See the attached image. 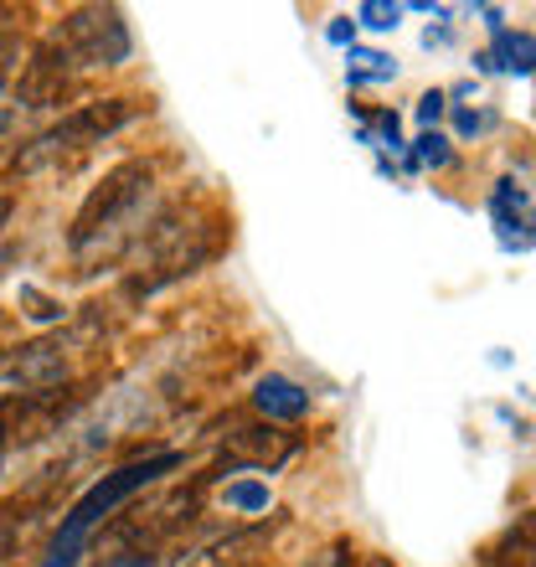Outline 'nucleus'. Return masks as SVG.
Here are the masks:
<instances>
[{"instance_id":"4468645a","label":"nucleus","mask_w":536,"mask_h":567,"mask_svg":"<svg viewBox=\"0 0 536 567\" xmlns=\"http://www.w3.org/2000/svg\"><path fill=\"white\" fill-rule=\"evenodd\" d=\"M413 165H449V140L444 135H423L418 140V155H413Z\"/></svg>"},{"instance_id":"a211bd4d","label":"nucleus","mask_w":536,"mask_h":567,"mask_svg":"<svg viewBox=\"0 0 536 567\" xmlns=\"http://www.w3.org/2000/svg\"><path fill=\"white\" fill-rule=\"evenodd\" d=\"M11 114H6V109H0V155H6V145H11Z\"/></svg>"},{"instance_id":"20e7f679","label":"nucleus","mask_w":536,"mask_h":567,"mask_svg":"<svg viewBox=\"0 0 536 567\" xmlns=\"http://www.w3.org/2000/svg\"><path fill=\"white\" fill-rule=\"evenodd\" d=\"M52 37H58L62 52L78 62V73H83V68H120L134 52L130 27H124V16L114 11V6H78V11L62 16Z\"/></svg>"},{"instance_id":"6e6552de","label":"nucleus","mask_w":536,"mask_h":567,"mask_svg":"<svg viewBox=\"0 0 536 567\" xmlns=\"http://www.w3.org/2000/svg\"><path fill=\"white\" fill-rule=\"evenodd\" d=\"M254 408L264 413V419L295 423V419H305V413H310V392L299 388V382H289V377L268 372L264 382H258V392H254Z\"/></svg>"},{"instance_id":"412c9836","label":"nucleus","mask_w":536,"mask_h":567,"mask_svg":"<svg viewBox=\"0 0 536 567\" xmlns=\"http://www.w3.org/2000/svg\"><path fill=\"white\" fill-rule=\"evenodd\" d=\"M11 212H16V202H11V196H0V227L11 223Z\"/></svg>"},{"instance_id":"6ab92c4d","label":"nucleus","mask_w":536,"mask_h":567,"mask_svg":"<svg viewBox=\"0 0 536 567\" xmlns=\"http://www.w3.org/2000/svg\"><path fill=\"white\" fill-rule=\"evenodd\" d=\"M315 567H357V563H346V553H326V557H320V563H315Z\"/></svg>"},{"instance_id":"f257e3e1","label":"nucleus","mask_w":536,"mask_h":567,"mask_svg":"<svg viewBox=\"0 0 536 567\" xmlns=\"http://www.w3.org/2000/svg\"><path fill=\"white\" fill-rule=\"evenodd\" d=\"M150 186H155V165L150 161H124L114 165L99 186L89 192V202L78 207L73 227H68V243L73 254H109L120 248V238H130L140 212L150 207Z\"/></svg>"},{"instance_id":"2eb2a0df","label":"nucleus","mask_w":536,"mask_h":567,"mask_svg":"<svg viewBox=\"0 0 536 567\" xmlns=\"http://www.w3.org/2000/svg\"><path fill=\"white\" fill-rule=\"evenodd\" d=\"M227 506H233V511H264L268 506V491H264V485H233V491H227Z\"/></svg>"},{"instance_id":"7ed1b4c3","label":"nucleus","mask_w":536,"mask_h":567,"mask_svg":"<svg viewBox=\"0 0 536 567\" xmlns=\"http://www.w3.org/2000/svg\"><path fill=\"white\" fill-rule=\"evenodd\" d=\"M171 470H181V454H150V460L140 464H124V470H114L109 480H99L83 501H78L73 511H68V522H62L58 542H52V567H68L78 557V547H83V537H89L93 526L104 522L114 506H124L134 491H145V485H155L161 475H171Z\"/></svg>"},{"instance_id":"9b49d317","label":"nucleus","mask_w":536,"mask_h":567,"mask_svg":"<svg viewBox=\"0 0 536 567\" xmlns=\"http://www.w3.org/2000/svg\"><path fill=\"white\" fill-rule=\"evenodd\" d=\"M501 52H506V68L511 73H532L536 68V42L532 37H511V31H501Z\"/></svg>"},{"instance_id":"1a4fd4ad","label":"nucleus","mask_w":536,"mask_h":567,"mask_svg":"<svg viewBox=\"0 0 536 567\" xmlns=\"http://www.w3.org/2000/svg\"><path fill=\"white\" fill-rule=\"evenodd\" d=\"M295 454V439L289 433H279V429H238L233 433V460L227 464H284Z\"/></svg>"},{"instance_id":"ddd939ff","label":"nucleus","mask_w":536,"mask_h":567,"mask_svg":"<svg viewBox=\"0 0 536 567\" xmlns=\"http://www.w3.org/2000/svg\"><path fill=\"white\" fill-rule=\"evenodd\" d=\"M398 6H388V0H367V6H361V21H367V27L372 31H392L398 27Z\"/></svg>"},{"instance_id":"f8f14e48","label":"nucleus","mask_w":536,"mask_h":567,"mask_svg":"<svg viewBox=\"0 0 536 567\" xmlns=\"http://www.w3.org/2000/svg\"><path fill=\"white\" fill-rule=\"evenodd\" d=\"M21 73V37L16 31H0V89Z\"/></svg>"},{"instance_id":"0eeeda50","label":"nucleus","mask_w":536,"mask_h":567,"mask_svg":"<svg viewBox=\"0 0 536 567\" xmlns=\"http://www.w3.org/2000/svg\"><path fill=\"white\" fill-rule=\"evenodd\" d=\"M491 217H495V227H501V243H506V248H536V202L516 181H501L491 192Z\"/></svg>"},{"instance_id":"aec40b11","label":"nucleus","mask_w":536,"mask_h":567,"mask_svg":"<svg viewBox=\"0 0 536 567\" xmlns=\"http://www.w3.org/2000/svg\"><path fill=\"white\" fill-rule=\"evenodd\" d=\"M357 567H398V563H392V557H377V553H372V557H361Z\"/></svg>"},{"instance_id":"39448f33","label":"nucleus","mask_w":536,"mask_h":567,"mask_svg":"<svg viewBox=\"0 0 536 567\" xmlns=\"http://www.w3.org/2000/svg\"><path fill=\"white\" fill-rule=\"evenodd\" d=\"M73 78H78V62L62 52L58 37H47V42L21 62L16 99H21V109H52V104H62V93L73 89Z\"/></svg>"},{"instance_id":"423d86ee","label":"nucleus","mask_w":536,"mask_h":567,"mask_svg":"<svg viewBox=\"0 0 536 567\" xmlns=\"http://www.w3.org/2000/svg\"><path fill=\"white\" fill-rule=\"evenodd\" d=\"M0 382H11L16 392H52L68 382V351L62 341H31L0 357Z\"/></svg>"},{"instance_id":"9d476101","label":"nucleus","mask_w":536,"mask_h":567,"mask_svg":"<svg viewBox=\"0 0 536 567\" xmlns=\"http://www.w3.org/2000/svg\"><path fill=\"white\" fill-rule=\"evenodd\" d=\"M485 567H536V511H526L522 522L506 526V532L491 542Z\"/></svg>"},{"instance_id":"f03ea898","label":"nucleus","mask_w":536,"mask_h":567,"mask_svg":"<svg viewBox=\"0 0 536 567\" xmlns=\"http://www.w3.org/2000/svg\"><path fill=\"white\" fill-rule=\"evenodd\" d=\"M145 114L140 99H89V104H78L68 120H58L52 130H42L37 140L16 150V161L6 176H37L47 165H58L62 155H73V150H89V145H104L109 135H120L124 124H134Z\"/></svg>"},{"instance_id":"dca6fc26","label":"nucleus","mask_w":536,"mask_h":567,"mask_svg":"<svg viewBox=\"0 0 536 567\" xmlns=\"http://www.w3.org/2000/svg\"><path fill=\"white\" fill-rule=\"evenodd\" d=\"M21 299H27V305H31V315H37V320H58V315H62V305H52V299H42V295H37V289H21Z\"/></svg>"},{"instance_id":"f3484780","label":"nucleus","mask_w":536,"mask_h":567,"mask_svg":"<svg viewBox=\"0 0 536 567\" xmlns=\"http://www.w3.org/2000/svg\"><path fill=\"white\" fill-rule=\"evenodd\" d=\"M439 114H444V93L433 89V93H423V99H418V120L423 124H433L439 120Z\"/></svg>"}]
</instances>
